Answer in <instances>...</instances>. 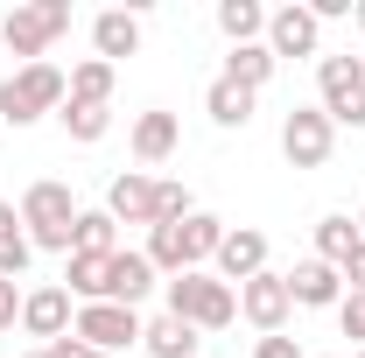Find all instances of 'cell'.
Returning <instances> with one entry per match:
<instances>
[{
  "instance_id": "1",
  "label": "cell",
  "mask_w": 365,
  "mask_h": 358,
  "mask_svg": "<svg viewBox=\"0 0 365 358\" xmlns=\"http://www.w3.org/2000/svg\"><path fill=\"white\" fill-rule=\"evenodd\" d=\"M225 232L232 225L211 218V211H190V218H176V225H155V232H148V267L169 274V281H176V274H197L204 260H218Z\"/></svg>"
},
{
  "instance_id": "2",
  "label": "cell",
  "mask_w": 365,
  "mask_h": 358,
  "mask_svg": "<svg viewBox=\"0 0 365 358\" xmlns=\"http://www.w3.org/2000/svg\"><path fill=\"white\" fill-rule=\"evenodd\" d=\"M21 232H29V246L71 260V232H78V197H71V183H56V176L29 183V190H21Z\"/></svg>"
},
{
  "instance_id": "3",
  "label": "cell",
  "mask_w": 365,
  "mask_h": 358,
  "mask_svg": "<svg viewBox=\"0 0 365 358\" xmlns=\"http://www.w3.org/2000/svg\"><path fill=\"white\" fill-rule=\"evenodd\" d=\"M63 98H71V78H63L56 63H21V71L0 85V120H7V127H36L49 113H63Z\"/></svg>"
},
{
  "instance_id": "4",
  "label": "cell",
  "mask_w": 365,
  "mask_h": 358,
  "mask_svg": "<svg viewBox=\"0 0 365 358\" xmlns=\"http://www.w3.org/2000/svg\"><path fill=\"white\" fill-rule=\"evenodd\" d=\"M169 288V316H182L190 330H232L239 323V288H225L218 274H176Z\"/></svg>"
},
{
  "instance_id": "5",
  "label": "cell",
  "mask_w": 365,
  "mask_h": 358,
  "mask_svg": "<svg viewBox=\"0 0 365 358\" xmlns=\"http://www.w3.org/2000/svg\"><path fill=\"white\" fill-rule=\"evenodd\" d=\"M317 91L330 127H365V56H317Z\"/></svg>"
},
{
  "instance_id": "6",
  "label": "cell",
  "mask_w": 365,
  "mask_h": 358,
  "mask_svg": "<svg viewBox=\"0 0 365 358\" xmlns=\"http://www.w3.org/2000/svg\"><path fill=\"white\" fill-rule=\"evenodd\" d=\"M71 29V0H36V7H14L7 21H0V43L14 49V56H29V63H43V49L56 43Z\"/></svg>"
},
{
  "instance_id": "7",
  "label": "cell",
  "mask_w": 365,
  "mask_h": 358,
  "mask_svg": "<svg viewBox=\"0 0 365 358\" xmlns=\"http://www.w3.org/2000/svg\"><path fill=\"white\" fill-rule=\"evenodd\" d=\"M140 310H127V302H78V323H71V337H85L91 352H127V344H140Z\"/></svg>"
},
{
  "instance_id": "8",
  "label": "cell",
  "mask_w": 365,
  "mask_h": 358,
  "mask_svg": "<svg viewBox=\"0 0 365 358\" xmlns=\"http://www.w3.org/2000/svg\"><path fill=\"white\" fill-rule=\"evenodd\" d=\"M330 148H337V127H330L323 106H295V113L281 120V155H288L295 169H323Z\"/></svg>"
},
{
  "instance_id": "9",
  "label": "cell",
  "mask_w": 365,
  "mask_h": 358,
  "mask_svg": "<svg viewBox=\"0 0 365 358\" xmlns=\"http://www.w3.org/2000/svg\"><path fill=\"white\" fill-rule=\"evenodd\" d=\"M239 316L260 330V337H281L288 330V316H295V295H288V274H253V281H239Z\"/></svg>"
},
{
  "instance_id": "10",
  "label": "cell",
  "mask_w": 365,
  "mask_h": 358,
  "mask_svg": "<svg viewBox=\"0 0 365 358\" xmlns=\"http://www.w3.org/2000/svg\"><path fill=\"white\" fill-rule=\"evenodd\" d=\"M71 323H78V310H71V288H63V281L21 295V330H29V337L56 344V337H71Z\"/></svg>"
},
{
  "instance_id": "11",
  "label": "cell",
  "mask_w": 365,
  "mask_h": 358,
  "mask_svg": "<svg viewBox=\"0 0 365 358\" xmlns=\"http://www.w3.org/2000/svg\"><path fill=\"white\" fill-rule=\"evenodd\" d=\"M317 43H323V21L309 14V7H274L267 14V49H274V63L281 56H317Z\"/></svg>"
},
{
  "instance_id": "12",
  "label": "cell",
  "mask_w": 365,
  "mask_h": 358,
  "mask_svg": "<svg viewBox=\"0 0 365 358\" xmlns=\"http://www.w3.org/2000/svg\"><path fill=\"white\" fill-rule=\"evenodd\" d=\"M253 274H267V232L232 225L225 246H218V281H225V288H239V281H253Z\"/></svg>"
},
{
  "instance_id": "13",
  "label": "cell",
  "mask_w": 365,
  "mask_h": 358,
  "mask_svg": "<svg viewBox=\"0 0 365 358\" xmlns=\"http://www.w3.org/2000/svg\"><path fill=\"white\" fill-rule=\"evenodd\" d=\"M155 197H162V183L127 169V176H113V190H106V211H113V225H155Z\"/></svg>"
},
{
  "instance_id": "14",
  "label": "cell",
  "mask_w": 365,
  "mask_h": 358,
  "mask_svg": "<svg viewBox=\"0 0 365 358\" xmlns=\"http://www.w3.org/2000/svg\"><path fill=\"white\" fill-rule=\"evenodd\" d=\"M288 295H295V310H337L344 302V274L330 267V260H295Z\"/></svg>"
},
{
  "instance_id": "15",
  "label": "cell",
  "mask_w": 365,
  "mask_h": 358,
  "mask_svg": "<svg viewBox=\"0 0 365 358\" xmlns=\"http://www.w3.org/2000/svg\"><path fill=\"white\" fill-rule=\"evenodd\" d=\"M91 49H98V63H120V56H134V49H140V14H127V7H106V14L91 21Z\"/></svg>"
},
{
  "instance_id": "16",
  "label": "cell",
  "mask_w": 365,
  "mask_h": 358,
  "mask_svg": "<svg viewBox=\"0 0 365 358\" xmlns=\"http://www.w3.org/2000/svg\"><path fill=\"white\" fill-rule=\"evenodd\" d=\"M148 288H155V267H148V253L120 246V253H113V267H106V302H127V310H134Z\"/></svg>"
},
{
  "instance_id": "17",
  "label": "cell",
  "mask_w": 365,
  "mask_h": 358,
  "mask_svg": "<svg viewBox=\"0 0 365 358\" xmlns=\"http://www.w3.org/2000/svg\"><path fill=\"white\" fill-rule=\"evenodd\" d=\"M197 344H204V337H197L182 316H169V310L140 330V352H148V358H197Z\"/></svg>"
},
{
  "instance_id": "18",
  "label": "cell",
  "mask_w": 365,
  "mask_h": 358,
  "mask_svg": "<svg viewBox=\"0 0 365 358\" xmlns=\"http://www.w3.org/2000/svg\"><path fill=\"white\" fill-rule=\"evenodd\" d=\"M176 140H182V127H176V113H140L134 120V162H169L176 155Z\"/></svg>"
},
{
  "instance_id": "19",
  "label": "cell",
  "mask_w": 365,
  "mask_h": 358,
  "mask_svg": "<svg viewBox=\"0 0 365 358\" xmlns=\"http://www.w3.org/2000/svg\"><path fill=\"white\" fill-rule=\"evenodd\" d=\"M274 71H281V63H274L267 43H239V49L225 56V71H218V78H232V85H246V91H267Z\"/></svg>"
},
{
  "instance_id": "20",
  "label": "cell",
  "mask_w": 365,
  "mask_h": 358,
  "mask_svg": "<svg viewBox=\"0 0 365 358\" xmlns=\"http://www.w3.org/2000/svg\"><path fill=\"white\" fill-rule=\"evenodd\" d=\"M253 106H260V91L232 85V78H211V91H204V113H211L218 127H246V120H253Z\"/></svg>"
},
{
  "instance_id": "21",
  "label": "cell",
  "mask_w": 365,
  "mask_h": 358,
  "mask_svg": "<svg viewBox=\"0 0 365 358\" xmlns=\"http://www.w3.org/2000/svg\"><path fill=\"white\" fill-rule=\"evenodd\" d=\"M106 267H113V253H71V260H63L71 302H106Z\"/></svg>"
},
{
  "instance_id": "22",
  "label": "cell",
  "mask_w": 365,
  "mask_h": 358,
  "mask_svg": "<svg viewBox=\"0 0 365 358\" xmlns=\"http://www.w3.org/2000/svg\"><path fill=\"white\" fill-rule=\"evenodd\" d=\"M218 29H225V43H267V7L260 0H218Z\"/></svg>"
},
{
  "instance_id": "23",
  "label": "cell",
  "mask_w": 365,
  "mask_h": 358,
  "mask_svg": "<svg viewBox=\"0 0 365 358\" xmlns=\"http://www.w3.org/2000/svg\"><path fill=\"white\" fill-rule=\"evenodd\" d=\"M365 239H359V225L344 218V211H330V218H317V260H330V267L344 274V260L359 253Z\"/></svg>"
},
{
  "instance_id": "24",
  "label": "cell",
  "mask_w": 365,
  "mask_h": 358,
  "mask_svg": "<svg viewBox=\"0 0 365 358\" xmlns=\"http://www.w3.org/2000/svg\"><path fill=\"white\" fill-rule=\"evenodd\" d=\"M56 120H63V134L78 140V148H91V140L113 134V106H71V98H63V113H56Z\"/></svg>"
},
{
  "instance_id": "25",
  "label": "cell",
  "mask_w": 365,
  "mask_h": 358,
  "mask_svg": "<svg viewBox=\"0 0 365 358\" xmlns=\"http://www.w3.org/2000/svg\"><path fill=\"white\" fill-rule=\"evenodd\" d=\"M71 253H120V225H113V211H78Z\"/></svg>"
},
{
  "instance_id": "26",
  "label": "cell",
  "mask_w": 365,
  "mask_h": 358,
  "mask_svg": "<svg viewBox=\"0 0 365 358\" xmlns=\"http://www.w3.org/2000/svg\"><path fill=\"white\" fill-rule=\"evenodd\" d=\"M71 106H113V63L85 56V63L71 71Z\"/></svg>"
},
{
  "instance_id": "27",
  "label": "cell",
  "mask_w": 365,
  "mask_h": 358,
  "mask_svg": "<svg viewBox=\"0 0 365 358\" xmlns=\"http://www.w3.org/2000/svg\"><path fill=\"white\" fill-rule=\"evenodd\" d=\"M29 260H36L29 232H21V239H0V281H21V274H29Z\"/></svg>"
},
{
  "instance_id": "28",
  "label": "cell",
  "mask_w": 365,
  "mask_h": 358,
  "mask_svg": "<svg viewBox=\"0 0 365 358\" xmlns=\"http://www.w3.org/2000/svg\"><path fill=\"white\" fill-rule=\"evenodd\" d=\"M337 323H344V337H359V352H365V295H344L337 302Z\"/></svg>"
},
{
  "instance_id": "29",
  "label": "cell",
  "mask_w": 365,
  "mask_h": 358,
  "mask_svg": "<svg viewBox=\"0 0 365 358\" xmlns=\"http://www.w3.org/2000/svg\"><path fill=\"white\" fill-rule=\"evenodd\" d=\"M21 323V281H0V330Z\"/></svg>"
},
{
  "instance_id": "30",
  "label": "cell",
  "mask_w": 365,
  "mask_h": 358,
  "mask_svg": "<svg viewBox=\"0 0 365 358\" xmlns=\"http://www.w3.org/2000/svg\"><path fill=\"white\" fill-rule=\"evenodd\" d=\"M253 358H302V344L281 330V337H260V344H253Z\"/></svg>"
},
{
  "instance_id": "31",
  "label": "cell",
  "mask_w": 365,
  "mask_h": 358,
  "mask_svg": "<svg viewBox=\"0 0 365 358\" xmlns=\"http://www.w3.org/2000/svg\"><path fill=\"white\" fill-rule=\"evenodd\" d=\"M49 352H56V358H106V352H91L85 337H56V344H49Z\"/></svg>"
},
{
  "instance_id": "32",
  "label": "cell",
  "mask_w": 365,
  "mask_h": 358,
  "mask_svg": "<svg viewBox=\"0 0 365 358\" xmlns=\"http://www.w3.org/2000/svg\"><path fill=\"white\" fill-rule=\"evenodd\" d=\"M0 239H21V204L0 197Z\"/></svg>"
},
{
  "instance_id": "33",
  "label": "cell",
  "mask_w": 365,
  "mask_h": 358,
  "mask_svg": "<svg viewBox=\"0 0 365 358\" xmlns=\"http://www.w3.org/2000/svg\"><path fill=\"white\" fill-rule=\"evenodd\" d=\"M344 281H351V295H365V246L351 253V260H344Z\"/></svg>"
},
{
  "instance_id": "34",
  "label": "cell",
  "mask_w": 365,
  "mask_h": 358,
  "mask_svg": "<svg viewBox=\"0 0 365 358\" xmlns=\"http://www.w3.org/2000/svg\"><path fill=\"white\" fill-rule=\"evenodd\" d=\"M21 358H56V352H49V344H36V352H21Z\"/></svg>"
},
{
  "instance_id": "35",
  "label": "cell",
  "mask_w": 365,
  "mask_h": 358,
  "mask_svg": "<svg viewBox=\"0 0 365 358\" xmlns=\"http://www.w3.org/2000/svg\"><path fill=\"white\" fill-rule=\"evenodd\" d=\"M351 21H359V29H365V0H359V14H351Z\"/></svg>"
},
{
  "instance_id": "36",
  "label": "cell",
  "mask_w": 365,
  "mask_h": 358,
  "mask_svg": "<svg viewBox=\"0 0 365 358\" xmlns=\"http://www.w3.org/2000/svg\"><path fill=\"white\" fill-rule=\"evenodd\" d=\"M359 239H365V204H359Z\"/></svg>"
},
{
  "instance_id": "37",
  "label": "cell",
  "mask_w": 365,
  "mask_h": 358,
  "mask_svg": "<svg viewBox=\"0 0 365 358\" xmlns=\"http://www.w3.org/2000/svg\"><path fill=\"white\" fill-rule=\"evenodd\" d=\"M359 358H365V352H359Z\"/></svg>"
}]
</instances>
